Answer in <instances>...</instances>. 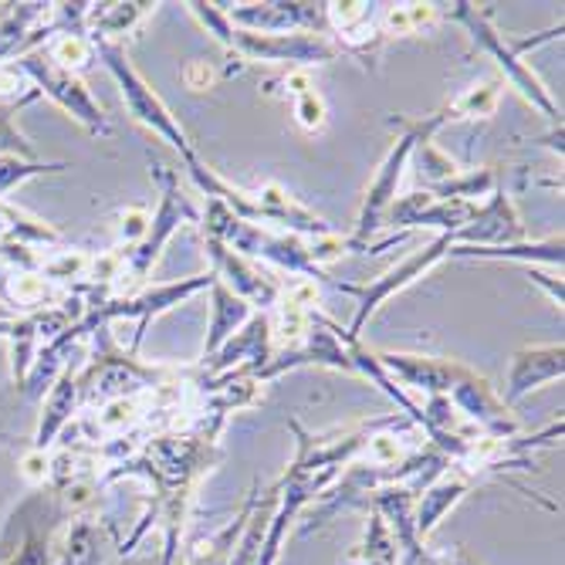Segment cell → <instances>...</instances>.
<instances>
[{"label":"cell","instance_id":"cell-1","mask_svg":"<svg viewBox=\"0 0 565 565\" xmlns=\"http://www.w3.org/2000/svg\"><path fill=\"white\" fill-rule=\"evenodd\" d=\"M186 11L207 28L227 51L241 62H268V65H288L291 68H308V65H329L342 51L332 41V34H254L241 31L231 24L224 4H203V0H190Z\"/></svg>","mask_w":565,"mask_h":565},{"label":"cell","instance_id":"cell-2","mask_svg":"<svg viewBox=\"0 0 565 565\" xmlns=\"http://www.w3.org/2000/svg\"><path fill=\"white\" fill-rule=\"evenodd\" d=\"M149 167H152V180H157V190H160V203H157V214H149L146 234L132 247H126V250L119 247L122 265H119V275L109 288L113 298H129L139 288H146L149 271L157 268L160 254L173 241V234L183 231L186 224H200V211L193 207L190 196H183L177 170H170L160 160H149Z\"/></svg>","mask_w":565,"mask_h":565},{"label":"cell","instance_id":"cell-3","mask_svg":"<svg viewBox=\"0 0 565 565\" xmlns=\"http://www.w3.org/2000/svg\"><path fill=\"white\" fill-rule=\"evenodd\" d=\"M447 122H450L447 106L440 113H430V116H420V119H406V116H393L390 119V126L399 129V136H396L393 149L386 152V160L380 163V170H376V177H373V183H370V190L363 196V207H359V217H355V231L345 237L349 254L370 250V237L383 227V217L393 207L399 180H403V170H406L409 160H414L417 142L437 136Z\"/></svg>","mask_w":565,"mask_h":565},{"label":"cell","instance_id":"cell-4","mask_svg":"<svg viewBox=\"0 0 565 565\" xmlns=\"http://www.w3.org/2000/svg\"><path fill=\"white\" fill-rule=\"evenodd\" d=\"M437 18H447V21H454V24H460V28H468L475 47L484 51V55H491V58L498 62V68L504 72V78L511 82V88H515L535 113H542V116L552 122V129L562 126V119H558L562 113H558V106H555L552 92H548L545 82L532 72V65L522 58L519 38H504V34L494 28L491 14H488L484 8L468 4V0H454V4H437Z\"/></svg>","mask_w":565,"mask_h":565},{"label":"cell","instance_id":"cell-5","mask_svg":"<svg viewBox=\"0 0 565 565\" xmlns=\"http://www.w3.org/2000/svg\"><path fill=\"white\" fill-rule=\"evenodd\" d=\"M177 380H180L177 370L139 363L136 352L119 349L109 326H102L95 329V352L88 359V366L78 373V393H82V403L102 406L122 396L157 393L160 386H170Z\"/></svg>","mask_w":565,"mask_h":565},{"label":"cell","instance_id":"cell-6","mask_svg":"<svg viewBox=\"0 0 565 565\" xmlns=\"http://www.w3.org/2000/svg\"><path fill=\"white\" fill-rule=\"evenodd\" d=\"M95 44V62L106 65V72L116 78L119 92H122V102H126V109L132 116V122L146 126L152 136H157L160 142L173 146L180 152V160L183 167H193L200 160V152L193 149L190 136L183 132V126L177 122V116L167 109V102L149 88V82L132 68L129 55H126V47L116 44V41H92Z\"/></svg>","mask_w":565,"mask_h":565},{"label":"cell","instance_id":"cell-7","mask_svg":"<svg viewBox=\"0 0 565 565\" xmlns=\"http://www.w3.org/2000/svg\"><path fill=\"white\" fill-rule=\"evenodd\" d=\"M11 65H18V68L28 75V82L38 88V95H47V98L55 102V106H58L62 113H68L88 136H95V139L113 136V122H109L106 109H102L98 102L92 98V92L85 88V82H82L78 75L58 68L55 62H51V58L44 55L41 47L28 51V55H21V58H14Z\"/></svg>","mask_w":565,"mask_h":565},{"label":"cell","instance_id":"cell-8","mask_svg":"<svg viewBox=\"0 0 565 565\" xmlns=\"http://www.w3.org/2000/svg\"><path fill=\"white\" fill-rule=\"evenodd\" d=\"M450 247H454V234H440L437 241H430L427 247L414 250L409 258H403V262H399L396 268H390L386 275L373 278L366 288H345V291H355V295H359L355 316H352V322H349L345 332H349L352 339H359V332H363L366 322L376 316V308L386 305L393 295L406 291L409 285H417L424 275H430L444 258H450Z\"/></svg>","mask_w":565,"mask_h":565},{"label":"cell","instance_id":"cell-9","mask_svg":"<svg viewBox=\"0 0 565 565\" xmlns=\"http://www.w3.org/2000/svg\"><path fill=\"white\" fill-rule=\"evenodd\" d=\"M203 247H207V258H211V271L214 278L234 291L241 301H247L254 312H268V308H275L285 295V285L258 262L244 258V254L231 250L227 244L214 241V237H203Z\"/></svg>","mask_w":565,"mask_h":565},{"label":"cell","instance_id":"cell-10","mask_svg":"<svg viewBox=\"0 0 565 565\" xmlns=\"http://www.w3.org/2000/svg\"><path fill=\"white\" fill-rule=\"evenodd\" d=\"M271 355H275V342H271L268 312H254L247 319V326L241 332H234L211 359H200L196 376L211 380V376H224V373L244 370V373H254V376L262 380V373L271 363Z\"/></svg>","mask_w":565,"mask_h":565},{"label":"cell","instance_id":"cell-11","mask_svg":"<svg viewBox=\"0 0 565 565\" xmlns=\"http://www.w3.org/2000/svg\"><path fill=\"white\" fill-rule=\"evenodd\" d=\"M227 18L241 31L254 34H329L326 4H301V0H278V4H237Z\"/></svg>","mask_w":565,"mask_h":565},{"label":"cell","instance_id":"cell-12","mask_svg":"<svg viewBox=\"0 0 565 565\" xmlns=\"http://www.w3.org/2000/svg\"><path fill=\"white\" fill-rule=\"evenodd\" d=\"M525 244V224L515 211V200L504 190H494L488 203H481L478 214L454 231V247H511Z\"/></svg>","mask_w":565,"mask_h":565},{"label":"cell","instance_id":"cell-13","mask_svg":"<svg viewBox=\"0 0 565 565\" xmlns=\"http://www.w3.org/2000/svg\"><path fill=\"white\" fill-rule=\"evenodd\" d=\"M481 478L475 471H468L465 465H454L450 460V468L440 471L427 488H420L417 494V504H414V525H417V535L420 542L427 545L430 535L440 529V522L450 515V511L465 501V494L478 484Z\"/></svg>","mask_w":565,"mask_h":565},{"label":"cell","instance_id":"cell-14","mask_svg":"<svg viewBox=\"0 0 565 565\" xmlns=\"http://www.w3.org/2000/svg\"><path fill=\"white\" fill-rule=\"evenodd\" d=\"M565 376V345L562 342H548V345H522L515 355H511L508 366V383H504V406H515L519 399H525L532 390L555 383Z\"/></svg>","mask_w":565,"mask_h":565},{"label":"cell","instance_id":"cell-15","mask_svg":"<svg viewBox=\"0 0 565 565\" xmlns=\"http://www.w3.org/2000/svg\"><path fill=\"white\" fill-rule=\"evenodd\" d=\"M376 359L383 363V370L403 386L430 396H447V390L454 386L457 373L465 363L457 359H434V355H409V352H376Z\"/></svg>","mask_w":565,"mask_h":565},{"label":"cell","instance_id":"cell-16","mask_svg":"<svg viewBox=\"0 0 565 565\" xmlns=\"http://www.w3.org/2000/svg\"><path fill=\"white\" fill-rule=\"evenodd\" d=\"M82 406V393H78V373L65 370L55 383H51V390L44 393V406H41V420H38V430H34V440L31 447L34 450H51V444H55L65 427L75 420Z\"/></svg>","mask_w":565,"mask_h":565},{"label":"cell","instance_id":"cell-17","mask_svg":"<svg viewBox=\"0 0 565 565\" xmlns=\"http://www.w3.org/2000/svg\"><path fill=\"white\" fill-rule=\"evenodd\" d=\"M254 316V308L247 301H241L234 291H227L221 281L211 285V322H207V339H203V355L211 359L234 332H241L247 326V319Z\"/></svg>","mask_w":565,"mask_h":565},{"label":"cell","instance_id":"cell-18","mask_svg":"<svg viewBox=\"0 0 565 565\" xmlns=\"http://www.w3.org/2000/svg\"><path fill=\"white\" fill-rule=\"evenodd\" d=\"M51 4H0V65H11L28 51L31 31L47 21Z\"/></svg>","mask_w":565,"mask_h":565},{"label":"cell","instance_id":"cell-19","mask_svg":"<svg viewBox=\"0 0 565 565\" xmlns=\"http://www.w3.org/2000/svg\"><path fill=\"white\" fill-rule=\"evenodd\" d=\"M0 244H21V247H34V250H51V247H62L65 237L62 231H55L51 224L24 214L14 203L0 200Z\"/></svg>","mask_w":565,"mask_h":565},{"label":"cell","instance_id":"cell-20","mask_svg":"<svg viewBox=\"0 0 565 565\" xmlns=\"http://www.w3.org/2000/svg\"><path fill=\"white\" fill-rule=\"evenodd\" d=\"M106 532H113V522L78 515L55 552V565H102V535Z\"/></svg>","mask_w":565,"mask_h":565},{"label":"cell","instance_id":"cell-21","mask_svg":"<svg viewBox=\"0 0 565 565\" xmlns=\"http://www.w3.org/2000/svg\"><path fill=\"white\" fill-rule=\"evenodd\" d=\"M152 8H157V4H92L88 8V21H85V34L92 41H116V44H122V38Z\"/></svg>","mask_w":565,"mask_h":565},{"label":"cell","instance_id":"cell-22","mask_svg":"<svg viewBox=\"0 0 565 565\" xmlns=\"http://www.w3.org/2000/svg\"><path fill=\"white\" fill-rule=\"evenodd\" d=\"M498 98H501V82L498 78H481L471 88L460 92L454 102H447V116L454 119H488L498 109Z\"/></svg>","mask_w":565,"mask_h":565},{"label":"cell","instance_id":"cell-23","mask_svg":"<svg viewBox=\"0 0 565 565\" xmlns=\"http://www.w3.org/2000/svg\"><path fill=\"white\" fill-rule=\"evenodd\" d=\"M355 565H396L399 562V548L393 542L390 525L383 522V515L376 508H370V522H366V539L352 555Z\"/></svg>","mask_w":565,"mask_h":565},{"label":"cell","instance_id":"cell-24","mask_svg":"<svg viewBox=\"0 0 565 565\" xmlns=\"http://www.w3.org/2000/svg\"><path fill=\"white\" fill-rule=\"evenodd\" d=\"M41 51H44V55H47L51 62H55L58 68H65V72H72V75L85 72V68L95 62V44H92L88 34H55V38H47V41L41 44Z\"/></svg>","mask_w":565,"mask_h":565},{"label":"cell","instance_id":"cell-25","mask_svg":"<svg viewBox=\"0 0 565 565\" xmlns=\"http://www.w3.org/2000/svg\"><path fill=\"white\" fill-rule=\"evenodd\" d=\"M383 34H417L437 21V4H380Z\"/></svg>","mask_w":565,"mask_h":565},{"label":"cell","instance_id":"cell-26","mask_svg":"<svg viewBox=\"0 0 565 565\" xmlns=\"http://www.w3.org/2000/svg\"><path fill=\"white\" fill-rule=\"evenodd\" d=\"M8 301L14 308H21V312H41V308H47V301L55 298L51 295V281L41 275V271H18L8 278Z\"/></svg>","mask_w":565,"mask_h":565},{"label":"cell","instance_id":"cell-27","mask_svg":"<svg viewBox=\"0 0 565 565\" xmlns=\"http://www.w3.org/2000/svg\"><path fill=\"white\" fill-rule=\"evenodd\" d=\"M72 170L68 163H47V160H21V157H0V200H4L11 190H18L21 183L34 180V177H47V173H65Z\"/></svg>","mask_w":565,"mask_h":565},{"label":"cell","instance_id":"cell-28","mask_svg":"<svg viewBox=\"0 0 565 565\" xmlns=\"http://www.w3.org/2000/svg\"><path fill=\"white\" fill-rule=\"evenodd\" d=\"M92 268V254L85 250H55V254H44L41 262V275L47 281H85Z\"/></svg>","mask_w":565,"mask_h":565},{"label":"cell","instance_id":"cell-29","mask_svg":"<svg viewBox=\"0 0 565 565\" xmlns=\"http://www.w3.org/2000/svg\"><path fill=\"white\" fill-rule=\"evenodd\" d=\"M414 157L420 160V177H424V183L430 186V190H437V186H444V183H450L460 170H457V163L447 157V152H440L437 149V142H434V136L430 139H420L417 142V149H414Z\"/></svg>","mask_w":565,"mask_h":565},{"label":"cell","instance_id":"cell-30","mask_svg":"<svg viewBox=\"0 0 565 565\" xmlns=\"http://www.w3.org/2000/svg\"><path fill=\"white\" fill-rule=\"evenodd\" d=\"M18 106H0V157H21V160H41L38 149L24 139V132L14 122Z\"/></svg>","mask_w":565,"mask_h":565},{"label":"cell","instance_id":"cell-31","mask_svg":"<svg viewBox=\"0 0 565 565\" xmlns=\"http://www.w3.org/2000/svg\"><path fill=\"white\" fill-rule=\"evenodd\" d=\"M295 102V119L305 132H322L326 129V119H329V109H326V98L316 92V88H308L301 95L291 98Z\"/></svg>","mask_w":565,"mask_h":565},{"label":"cell","instance_id":"cell-32","mask_svg":"<svg viewBox=\"0 0 565 565\" xmlns=\"http://www.w3.org/2000/svg\"><path fill=\"white\" fill-rule=\"evenodd\" d=\"M21 475L31 481V484H44V481H51V454H44V450H28L24 454V460H21Z\"/></svg>","mask_w":565,"mask_h":565},{"label":"cell","instance_id":"cell-33","mask_svg":"<svg viewBox=\"0 0 565 565\" xmlns=\"http://www.w3.org/2000/svg\"><path fill=\"white\" fill-rule=\"evenodd\" d=\"M146 224H149V214L142 207H129L122 214V227H119V247H132L142 234H146Z\"/></svg>","mask_w":565,"mask_h":565},{"label":"cell","instance_id":"cell-34","mask_svg":"<svg viewBox=\"0 0 565 565\" xmlns=\"http://www.w3.org/2000/svg\"><path fill=\"white\" fill-rule=\"evenodd\" d=\"M180 78H183V85L190 88V92H207L211 85H214V68L207 65V62H190L183 72H180Z\"/></svg>","mask_w":565,"mask_h":565},{"label":"cell","instance_id":"cell-35","mask_svg":"<svg viewBox=\"0 0 565 565\" xmlns=\"http://www.w3.org/2000/svg\"><path fill=\"white\" fill-rule=\"evenodd\" d=\"M437 558H440V565H471L460 552H447V555H437Z\"/></svg>","mask_w":565,"mask_h":565},{"label":"cell","instance_id":"cell-36","mask_svg":"<svg viewBox=\"0 0 565 565\" xmlns=\"http://www.w3.org/2000/svg\"><path fill=\"white\" fill-rule=\"evenodd\" d=\"M11 319H14V312H11L4 301H0V322H11Z\"/></svg>","mask_w":565,"mask_h":565}]
</instances>
